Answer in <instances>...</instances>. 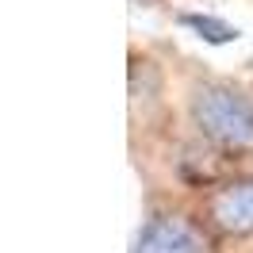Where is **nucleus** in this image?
<instances>
[{"instance_id": "f257e3e1", "label": "nucleus", "mask_w": 253, "mask_h": 253, "mask_svg": "<svg viewBox=\"0 0 253 253\" xmlns=\"http://www.w3.org/2000/svg\"><path fill=\"white\" fill-rule=\"evenodd\" d=\"M184 119L196 142L219 158L253 154V92L234 81L196 77L184 88Z\"/></svg>"}, {"instance_id": "f03ea898", "label": "nucleus", "mask_w": 253, "mask_h": 253, "mask_svg": "<svg viewBox=\"0 0 253 253\" xmlns=\"http://www.w3.org/2000/svg\"><path fill=\"white\" fill-rule=\"evenodd\" d=\"M130 253H219V234L207 226L200 207H154L134 230Z\"/></svg>"}, {"instance_id": "7ed1b4c3", "label": "nucleus", "mask_w": 253, "mask_h": 253, "mask_svg": "<svg viewBox=\"0 0 253 253\" xmlns=\"http://www.w3.org/2000/svg\"><path fill=\"white\" fill-rule=\"evenodd\" d=\"M200 215L219 238H253V173L219 176L200 192Z\"/></svg>"}, {"instance_id": "20e7f679", "label": "nucleus", "mask_w": 253, "mask_h": 253, "mask_svg": "<svg viewBox=\"0 0 253 253\" xmlns=\"http://www.w3.org/2000/svg\"><path fill=\"white\" fill-rule=\"evenodd\" d=\"M176 23H180L184 31H192L200 42H207V46H230V42L242 39V31H238L230 19L211 16V12H180Z\"/></svg>"}]
</instances>
